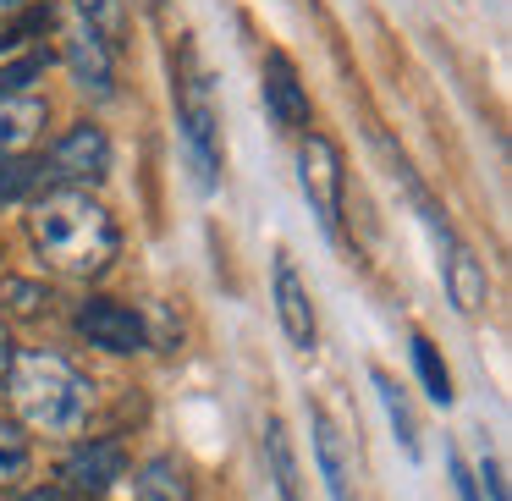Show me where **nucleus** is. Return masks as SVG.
Listing matches in <instances>:
<instances>
[{"label": "nucleus", "instance_id": "6e6552de", "mask_svg": "<svg viewBox=\"0 0 512 501\" xmlns=\"http://www.w3.org/2000/svg\"><path fill=\"white\" fill-rule=\"evenodd\" d=\"M314 430V463H320V479L331 490V501H353V457H347V435L336 430V419L325 408L309 413Z\"/></svg>", "mask_w": 512, "mask_h": 501}, {"label": "nucleus", "instance_id": "dca6fc26", "mask_svg": "<svg viewBox=\"0 0 512 501\" xmlns=\"http://www.w3.org/2000/svg\"><path fill=\"white\" fill-rule=\"evenodd\" d=\"M78 17H83V28H89V34L100 39L105 50L122 45V34H127V12H122V0H78Z\"/></svg>", "mask_w": 512, "mask_h": 501}, {"label": "nucleus", "instance_id": "4468645a", "mask_svg": "<svg viewBox=\"0 0 512 501\" xmlns=\"http://www.w3.org/2000/svg\"><path fill=\"white\" fill-rule=\"evenodd\" d=\"M138 501H193V485H188V468L177 457H149L138 468Z\"/></svg>", "mask_w": 512, "mask_h": 501}, {"label": "nucleus", "instance_id": "ddd939ff", "mask_svg": "<svg viewBox=\"0 0 512 501\" xmlns=\"http://www.w3.org/2000/svg\"><path fill=\"white\" fill-rule=\"evenodd\" d=\"M45 116V100H34V94H0V155H17L34 144Z\"/></svg>", "mask_w": 512, "mask_h": 501}, {"label": "nucleus", "instance_id": "f03ea898", "mask_svg": "<svg viewBox=\"0 0 512 501\" xmlns=\"http://www.w3.org/2000/svg\"><path fill=\"white\" fill-rule=\"evenodd\" d=\"M6 386H12V402L23 413L28 430L39 435H78L89 424L94 408V386L67 364L61 353H17L12 369H6Z\"/></svg>", "mask_w": 512, "mask_h": 501}, {"label": "nucleus", "instance_id": "aec40b11", "mask_svg": "<svg viewBox=\"0 0 512 501\" xmlns=\"http://www.w3.org/2000/svg\"><path fill=\"white\" fill-rule=\"evenodd\" d=\"M34 160H12V155H0V204L17 199L23 188H34Z\"/></svg>", "mask_w": 512, "mask_h": 501}, {"label": "nucleus", "instance_id": "20e7f679", "mask_svg": "<svg viewBox=\"0 0 512 501\" xmlns=\"http://www.w3.org/2000/svg\"><path fill=\"white\" fill-rule=\"evenodd\" d=\"M298 182H303L309 210L320 215V226L336 232V221H342V149L325 133H309L298 144Z\"/></svg>", "mask_w": 512, "mask_h": 501}, {"label": "nucleus", "instance_id": "f8f14e48", "mask_svg": "<svg viewBox=\"0 0 512 501\" xmlns=\"http://www.w3.org/2000/svg\"><path fill=\"white\" fill-rule=\"evenodd\" d=\"M67 67H72V78H78L83 94H100V100L111 94V50H105L83 23L67 28Z\"/></svg>", "mask_w": 512, "mask_h": 501}, {"label": "nucleus", "instance_id": "1a4fd4ad", "mask_svg": "<svg viewBox=\"0 0 512 501\" xmlns=\"http://www.w3.org/2000/svg\"><path fill=\"white\" fill-rule=\"evenodd\" d=\"M122 446L116 441H89L78 446V452L67 457V468H61V479H67V490H78V496H105V490L122 479Z\"/></svg>", "mask_w": 512, "mask_h": 501}, {"label": "nucleus", "instance_id": "6ab92c4d", "mask_svg": "<svg viewBox=\"0 0 512 501\" xmlns=\"http://www.w3.org/2000/svg\"><path fill=\"white\" fill-rule=\"evenodd\" d=\"M28 474V435L12 419H0V485H17Z\"/></svg>", "mask_w": 512, "mask_h": 501}, {"label": "nucleus", "instance_id": "393cba45", "mask_svg": "<svg viewBox=\"0 0 512 501\" xmlns=\"http://www.w3.org/2000/svg\"><path fill=\"white\" fill-rule=\"evenodd\" d=\"M23 501H56V490H28Z\"/></svg>", "mask_w": 512, "mask_h": 501}, {"label": "nucleus", "instance_id": "2eb2a0df", "mask_svg": "<svg viewBox=\"0 0 512 501\" xmlns=\"http://www.w3.org/2000/svg\"><path fill=\"white\" fill-rule=\"evenodd\" d=\"M375 391H380V408H386V419H391V430H397L402 452L419 457V424H413V408H408V397H402V386L386 375V369H375Z\"/></svg>", "mask_w": 512, "mask_h": 501}, {"label": "nucleus", "instance_id": "a211bd4d", "mask_svg": "<svg viewBox=\"0 0 512 501\" xmlns=\"http://www.w3.org/2000/svg\"><path fill=\"white\" fill-rule=\"evenodd\" d=\"M265 452H270V468H276V485L287 501H298V457H292V441L281 430V419L265 424Z\"/></svg>", "mask_w": 512, "mask_h": 501}, {"label": "nucleus", "instance_id": "423d86ee", "mask_svg": "<svg viewBox=\"0 0 512 501\" xmlns=\"http://www.w3.org/2000/svg\"><path fill=\"white\" fill-rule=\"evenodd\" d=\"M50 171H56L61 182H100L105 171H111V138L94 122L72 127V133L50 149Z\"/></svg>", "mask_w": 512, "mask_h": 501}, {"label": "nucleus", "instance_id": "4be33fe9", "mask_svg": "<svg viewBox=\"0 0 512 501\" xmlns=\"http://www.w3.org/2000/svg\"><path fill=\"white\" fill-rule=\"evenodd\" d=\"M452 479H457V490H463V501H485L479 496V479L463 468V457H452Z\"/></svg>", "mask_w": 512, "mask_h": 501}, {"label": "nucleus", "instance_id": "7ed1b4c3", "mask_svg": "<svg viewBox=\"0 0 512 501\" xmlns=\"http://www.w3.org/2000/svg\"><path fill=\"white\" fill-rule=\"evenodd\" d=\"M177 127H182V138H188V155H193V171H199V188H215V171H221V116H215L210 83H204L193 50H182Z\"/></svg>", "mask_w": 512, "mask_h": 501}, {"label": "nucleus", "instance_id": "5701e85b", "mask_svg": "<svg viewBox=\"0 0 512 501\" xmlns=\"http://www.w3.org/2000/svg\"><path fill=\"white\" fill-rule=\"evenodd\" d=\"M12 358H17V347H12V331L0 325V380H6V369H12Z\"/></svg>", "mask_w": 512, "mask_h": 501}, {"label": "nucleus", "instance_id": "f3484780", "mask_svg": "<svg viewBox=\"0 0 512 501\" xmlns=\"http://www.w3.org/2000/svg\"><path fill=\"white\" fill-rule=\"evenodd\" d=\"M413 364H419V380H424V391H430V402L446 408V402H452V369L441 364L430 336H413Z\"/></svg>", "mask_w": 512, "mask_h": 501}, {"label": "nucleus", "instance_id": "9d476101", "mask_svg": "<svg viewBox=\"0 0 512 501\" xmlns=\"http://www.w3.org/2000/svg\"><path fill=\"white\" fill-rule=\"evenodd\" d=\"M276 314H281L287 342L309 353L314 347V309H309V287H303V276L292 270L287 254H276Z\"/></svg>", "mask_w": 512, "mask_h": 501}, {"label": "nucleus", "instance_id": "412c9836", "mask_svg": "<svg viewBox=\"0 0 512 501\" xmlns=\"http://www.w3.org/2000/svg\"><path fill=\"white\" fill-rule=\"evenodd\" d=\"M479 474H485V485H490V501H507V479H501L496 457H485V463H479Z\"/></svg>", "mask_w": 512, "mask_h": 501}, {"label": "nucleus", "instance_id": "0eeeda50", "mask_svg": "<svg viewBox=\"0 0 512 501\" xmlns=\"http://www.w3.org/2000/svg\"><path fill=\"white\" fill-rule=\"evenodd\" d=\"M265 105L281 127H309V94L298 83V67H292L287 50H265Z\"/></svg>", "mask_w": 512, "mask_h": 501}, {"label": "nucleus", "instance_id": "f257e3e1", "mask_svg": "<svg viewBox=\"0 0 512 501\" xmlns=\"http://www.w3.org/2000/svg\"><path fill=\"white\" fill-rule=\"evenodd\" d=\"M28 237L61 276H105L116 259V243H122L111 210L100 199H89L83 188L45 193L28 215Z\"/></svg>", "mask_w": 512, "mask_h": 501}, {"label": "nucleus", "instance_id": "39448f33", "mask_svg": "<svg viewBox=\"0 0 512 501\" xmlns=\"http://www.w3.org/2000/svg\"><path fill=\"white\" fill-rule=\"evenodd\" d=\"M72 325H78L83 342L105 347V353H138V347H144V320L116 298H89Z\"/></svg>", "mask_w": 512, "mask_h": 501}, {"label": "nucleus", "instance_id": "b1692460", "mask_svg": "<svg viewBox=\"0 0 512 501\" xmlns=\"http://www.w3.org/2000/svg\"><path fill=\"white\" fill-rule=\"evenodd\" d=\"M23 6H28V0H0V23H6V17H17Z\"/></svg>", "mask_w": 512, "mask_h": 501}, {"label": "nucleus", "instance_id": "9b49d317", "mask_svg": "<svg viewBox=\"0 0 512 501\" xmlns=\"http://www.w3.org/2000/svg\"><path fill=\"white\" fill-rule=\"evenodd\" d=\"M446 292H452L457 314H485L490 303V276L463 243H446Z\"/></svg>", "mask_w": 512, "mask_h": 501}]
</instances>
